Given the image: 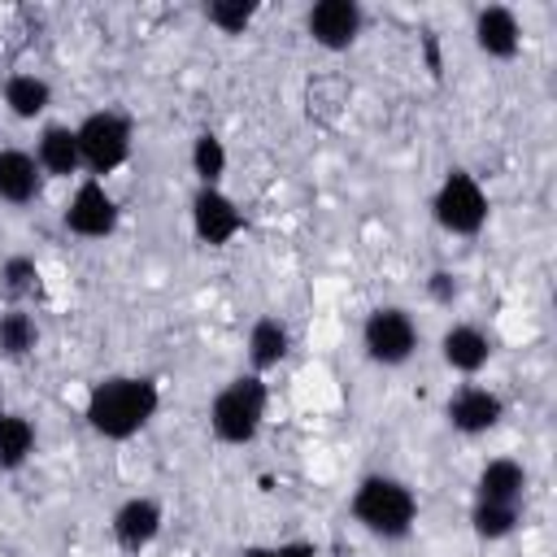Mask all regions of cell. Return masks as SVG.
<instances>
[{
  "instance_id": "6da1fadb",
  "label": "cell",
  "mask_w": 557,
  "mask_h": 557,
  "mask_svg": "<svg viewBox=\"0 0 557 557\" xmlns=\"http://www.w3.org/2000/svg\"><path fill=\"white\" fill-rule=\"evenodd\" d=\"M161 409V387L148 374H109L91 383L83 418L100 440H131L139 435Z\"/></svg>"
},
{
  "instance_id": "7a4b0ae2",
  "label": "cell",
  "mask_w": 557,
  "mask_h": 557,
  "mask_svg": "<svg viewBox=\"0 0 557 557\" xmlns=\"http://www.w3.org/2000/svg\"><path fill=\"white\" fill-rule=\"evenodd\" d=\"M348 513H352V522H357L366 535H374V540H383V544H396V540H405V535L413 531V522H418V496H413V487H409L405 479H396V474H366V479L352 487Z\"/></svg>"
},
{
  "instance_id": "3957f363",
  "label": "cell",
  "mask_w": 557,
  "mask_h": 557,
  "mask_svg": "<svg viewBox=\"0 0 557 557\" xmlns=\"http://www.w3.org/2000/svg\"><path fill=\"white\" fill-rule=\"evenodd\" d=\"M265 409H270V383L261 374H235L231 383H222L209 400V435L226 448H244L261 435L265 426Z\"/></svg>"
},
{
  "instance_id": "277c9868",
  "label": "cell",
  "mask_w": 557,
  "mask_h": 557,
  "mask_svg": "<svg viewBox=\"0 0 557 557\" xmlns=\"http://www.w3.org/2000/svg\"><path fill=\"white\" fill-rule=\"evenodd\" d=\"M74 135H78V157H83L87 178H104V174H113L117 165H126L131 144H135V126H131V117L117 113V109H96V113H87V117L74 126Z\"/></svg>"
},
{
  "instance_id": "5b68a950",
  "label": "cell",
  "mask_w": 557,
  "mask_h": 557,
  "mask_svg": "<svg viewBox=\"0 0 557 557\" xmlns=\"http://www.w3.org/2000/svg\"><path fill=\"white\" fill-rule=\"evenodd\" d=\"M487 191H483V183L470 174V170H461V165H453L444 178H440V187H435V196H431V218H435V226L440 231H448V235H461V239H470V235H479L483 226H487Z\"/></svg>"
},
{
  "instance_id": "8992f818",
  "label": "cell",
  "mask_w": 557,
  "mask_h": 557,
  "mask_svg": "<svg viewBox=\"0 0 557 557\" xmlns=\"http://www.w3.org/2000/svg\"><path fill=\"white\" fill-rule=\"evenodd\" d=\"M418 344H422V331H418L413 313L400 309V305H379V309H370L366 322H361V348H366V357H370L374 366H383V370L405 366V361L418 352Z\"/></svg>"
},
{
  "instance_id": "52a82bcc",
  "label": "cell",
  "mask_w": 557,
  "mask_h": 557,
  "mask_svg": "<svg viewBox=\"0 0 557 557\" xmlns=\"http://www.w3.org/2000/svg\"><path fill=\"white\" fill-rule=\"evenodd\" d=\"M61 222L78 239H109L117 231V200L104 187V178H83L74 196L61 209Z\"/></svg>"
},
{
  "instance_id": "ba28073f",
  "label": "cell",
  "mask_w": 557,
  "mask_h": 557,
  "mask_svg": "<svg viewBox=\"0 0 557 557\" xmlns=\"http://www.w3.org/2000/svg\"><path fill=\"white\" fill-rule=\"evenodd\" d=\"M366 26V13L357 0H313L305 13V35L322 52H348Z\"/></svg>"
},
{
  "instance_id": "9c48e42d",
  "label": "cell",
  "mask_w": 557,
  "mask_h": 557,
  "mask_svg": "<svg viewBox=\"0 0 557 557\" xmlns=\"http://www.w3.org/2000/svg\"><path fill=\"white\" fill-rule=\"evenodd\" d=\"M244 209L222 187H196L191 196V231L205 248H226L244 231Z\"/></svg>"
},
{
  "instance_id": "30bf717a",
  "label": "cell",
  "mask_w": 557,
  "mask_h": 557,
  "mask_svg": "<svg viewBox=\"0 0 557 557\" xmlns=\"http://www.w3.org/2000/svg\"><path fill=\"white\" fill-rule=\"evenodd\" d=\"M444 418L457 435H487L500 426L505 418V400L500 392L483 387V383H461L448 400H444Z\"/></svg>"
},
{
  "instance_id": "8fae6325",
  "label": "cell",
  "mask_w": 557,
  "mask_h": 557,
  "mask_svg": "<svg viewBox=\"0 0 557 557\" xmlns=\"http://www.w3.org/2000/svg\"><path fill=\"white\" fill-rule=\"evenodd\" d=\"M161 527H165V509H161L157 496H126V500L113 509V518H109L113 544H117L122 553H131V557L144 553L148 544H157Z\"/></svg>"
},
{
  "instance_id": "7c38bea8",
  "label": "cell",
  "mask_w": 557,
  "mask_h": 557,
  "mask_svg": "<svg viewBox=\"0 0 557 557\" xmlns=\"http://www.w3.org/2000/svg\"><path fill=\"white\" fill-rule=\"evenodd\" d=\"M474 48L487 61H513L522 52V22L509 4H483L474 13Z\"/></svg>"
},
{
  "instance_id": "4fadbf2b",
  "label": "cell",
  "mask_w": 557,
  "mask_h": 557,
  "mask_svg": "<svg viewBox=\"0 0 557 557\" xmlns=\"http://www.w3.org/2000/svg\"><path fill=\"white\" fill-rule=\"evenodd\" d=\"M440 361L453 370V374H479L487 361H492V335L474 322H453L444 335H440Z\"/></svg>"
},
{
  "instance_id": "5bb4252c",
  "label": "cell",
  "mask_w": 557,
  "mask_h": 557,
  "mask_svg": "<svg viewBox=\"0 0 557 557\" xmlns=\"http://www.w3.org/2000/svg\"><path fill=\"white\" fill-rule=\"evenodd\" d=\"M44 191V170L35 161V152L26 148H0V200L4 205H30Z\"/></svg>"
},
{
  "instance_id": "9a60e30c",
  "label": "cell",
  "mask_w": 557,
  "mask_h": 557,
  "mask_svg": "<svg viewBox=\"0 0 557 557\" xmlns=\"http://www.w3.org/2000/svg\"><path fill=\"white\" fill-rule=\"evenodd\" d=\"M244 352H248V370L252 374H270V370H278L283 361H287V352H292V331H287V322H278V318H257L252 326H248V339H244Z\"/></svg>"
},
{
  "instance_id": "2e32d148",
  "label": "cell",
  "mask_w": 557,
  "mask_h": 557,
  "mask_svg": "<svg viewBox=\"0 0 557 557\" xmlns=\"http://www.w3.org/2000/svg\"><path fill=\"white\" fill-rule=\"evenodd\" d=\"M35 161L44 170V178H70L83 170V157H78V135L74 126L65 122H48L35 139Z\"/></svg>"
},
{
  "instance_id": "e0dca14e",
  "label": "cell",
  "mask_w": 557,
  "mask_h": 557,
  "mask_svg": "<svg viewBox=\"0 0 557 557\" xmlns=\"http://www.w3.org/2000/svg\"><path fill=\"white\" fill-rule=\"evenodd\" d=\"M527 496V466L513 457H492L483 461L474 479V500H500V505H522Z\"/></svg>"
},
{
  "instance_id": "ac0fdd59",
  "label": "cell",
  "mask_w": 557,
  "mask_h": 557,
  "mask_svg": "<svg viewBox=\"0 0 557 557\" xmlns=\"http://www.w3.org/2000/svg\"><path fill=\"white\" fill-rule=\"evenodd\" d=\"M0 96H4V109H9L13 117L35 122V117L52 104V83H48V78H39V74H30V70H17V74H9V78H4Z\"/></svg>"
},
{
  "instance_id": "d6986e66",
  "label": "cell",
  "mask_w": 557,
  "mask_h": 557,
  "mask_svg": "<svg viewBox=\"0 0 557 557\" xmlns=\"http://www.w3.org/2000/svg\"><path fill=\"white\" fill-rule=\"evenodd\" d=\"M35 348H39V322H35V313L26 305H9L0 313V357L22 361Z\"/></svg>"
},
{
  "instance_id": "ffe728a7",
  "label": "cell",
  "mask_w": 557,
  "mask_h": 557,
  "mask_svg": "<svg viewBox=\"0 0 557 557\" xmlns=\"http://www.w3.org/2000/svg\"><path fill=\"white\" fill-rule=\"evenodd\" d=\"M30 453H35V422L9 409L0 422V470H22Z\"/></svg>"
},
{
  "instance_id": "44dd1931",
  "label": "cell",
  "mask_w": 557,
  "mask_h": 557,
  "mask_svg": "<svg viewBox=\"0 0 557 557\" xmlns=\"http://www.w3.org/2000/svg\"><path fill=\"white\" fill-rule=\"evenodd\" d=\"M0 287H4V296H9L13 305H26V300L44 296V274H39L35 257H22V252L4 257V261H0Z\"/></svg>"
},
{
  "instance_id": "7402d4cb",
  "label": "cell",
  "mask_w": 557,
  "mask_h": 557,
  "mask_svg": "<svg viewBox=\"0 0 557 557\" xmlns=\"http://www.w3.org/2000/svg\"><path fill=\"white\" fill-rule=\"evenodd\" d=\"M522 522V505H500V500H474L470 509V527L479 540L496 544V540H509Z\"/></svg>"
},
{
  "instance_id": "603a6c76",
  "label": "cell",
  "mask_w": 557,
  "mask_h": 557,
  "mask_svg": "<svg viewBox=\"0 0 557 557\" xmlns=\"http://www.w3.org/2000/svg\"><path fill=\"white\" fill-rule=\"evenodd\" d=\"M226 144L213 135V131H200L191 139V174L200 178V187H218L222 174H226Z\"/></svg>"
},
{
  "instance_id": "cb8c5ba5",
  "label": "cell",
  "mask_w": 557,
  "mask_h": 557,
  "mask_svg": "<svg viewBox=\"0 0 557 557\" xmlns=\"http://www.w3.org/2000/svg\"><path fill=\"white\" fill-rule=\"evenodd\" d=\"M348 96H352V87H348L344 78H313V83L305 87V109H309V117H318V122H335V117L344 113Z\"/></svg>"
},
{
  "instance_id": "d4e9b609",
  "label": "cell",
  "mask_w": 557,
  "mask_h": 557,
  "mask_svg": "<svg viewBox=\"0 0 557 557\" xmlns=\"http://www.w3.org/2000/svg\"><path fill=\"white\" fill-rule=\"evenodd\" d=\"M252 17H257V4H248V0H209L205 4V22L222 35H244L252 26Z\"/></svg>"
},
{
  "instance_id": "484cf974",
  "label": "cell",
  "mask_w": 557,
  "mask_h": 557,
  "mask_svg": "<svg viewBox=\"0 0 557 557\" xmlns=\"http://www.w3.org/2000/svg\"><path fill=\"white\" fill-rule=\"evenodd\" d=\"M239 557H318V544L309 540H283V544H248Z\"/></svg>"
},
{
  "instance_id": "4316f807",
  "label": "cell",
  "mask_w": 557,
  "mask_h": 557,
  "mask_svg": "<svg viewBox=\"0 0 557 557\" xmlns=\"http://www.w3.org/2000/svg\"><path fill=\"white\" fill-rule=\"evenodd\" d=\"M426 296L435 300V305H457V296H461V278L453 274V270H431V278H426Z\"/></svg>"
},
{
  "instance_id": "83f0119b",
  "label": "cell",
  "mask_w": 557,
  "mask_h": 557,
  "mask_svg": "<svg viewBox=\"0 0 557 557\" xmlns=\"http://www.w3.org/2000/svg\"><path fill=\"white\" fill-rule=\"evenodd\" d=\"M422 57H426V70H431V78H440V70H444V61H440V39L426 30L422 35Z\"/></svg>"
},
{
  "instance_id": "f1b7e54d",
  "label": "cell",
  "mask_w": 557,
  "mask_h": 557,
  "mask_svg": "<svg viewBox=\"0 0 557 557\" xmlns=\"http://www.w3.org/2000/svg\"><path fill=\"white\" fill-rule=\"evenodd\" d=\"M4 413H9V409H4V405H0V422H4Z\"/></svg>"
}]
</instances>
